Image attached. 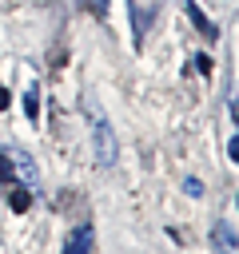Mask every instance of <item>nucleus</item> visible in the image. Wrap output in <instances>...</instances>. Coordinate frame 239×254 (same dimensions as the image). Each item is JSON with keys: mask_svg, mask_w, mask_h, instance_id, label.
Masks as SVG:
<instances>
[{"mask_svg": "<svg viewBox=\"0 0 239 254\" xmlns=\"http://www.w3.org/2000/svg\"><path fill=\"white\" fill-rule=\"evenodd\" d=\"M64 254H96V226L92 222H76L64 238Z\"/></svg>", "mask_w": 239, "mask_h": 254, "instance_id": "obj_2", "label": "nucleus"}, {"mask_svg": "<svg viewBox=\"0 0 239 254\" xmlns=\"http://www.w3.org/2000/svg\"><path fill=\"white\" fill-rule=\"evenodd\" d=\"M84 111L92 115V139H96V159H100V167H112V163H116V135H112V127H108V119H104L100 103L84 99Z\"/></svg>", "mask_w": 239, "mask_h": 254, "instance_id": "obj_1", "label": "nucleus"}, {"mask_svg": "<svg viewBox=\"0 0 239 254\" xmlns=\"http://www.w3.org/2000/svg\"><path fill=\"white\" fill-rule=\"evenodd\" d=\"M88 4H92V8H96V12H100V16H104V12H108V0H88Z\"/></svg>", "mask_w": 239, "mask_h": 254, "instance_id": "obj_11", "label": "nucleus"}, {"mask_svg": "<svg viewBox=\"0 0 239 254\" xmlns=\"http://www.w3.org/2000/svg\"><path fill=\"white\" fill-rule=\"evenodd\" d=\"M187 16H191V24L199 28V36H203V40H219V28H215V24L203 16V8H199L195 0H187Z\"/></svg>", "mask_w": 239, "mask_h": 254, "instance_id": "obj_4", "label": "nucleus"}, {"mask_svg": "<svg viewBox=\"0 0 239 254\" xmlns=\"http://www.w3.org/2000/svg\"><path fill=\"white\" fill-rule=\"evenodd\" d=\"M211 246H215L219 254H235V226H231L227 218H219V222L211 226Z\"/></svg>", "mask_w": 239, "mask_h": 254, "instance_id": "obj_3", "label": "nucleus"}, {"mask_svg": "<svg viewBox=\"0 0 239 254\" xmlns=\"http://www.w3.org/2000/svg\"><path fill=\"white\" fill-rule=\"evenodd\" d=\"M16 179V163H12V155H0V183H12Z\"/></svg>", "mask_w": 239, "mask_h": 254, "instance_id": "obj_7", "label": "nucleus"}, {"mask_svg": "<svg viewBox=\"0 0 239 254\" xmlns=\"http://www.w3.org/2000/svg\"><path fill=\"white\" fill-rule=\"evenodd\" d=\"M183 190H187L191 198H199V194H203V183H199V179H187V183H183Z\"/></svg>", "mask_w": 239, "mask_h": 254, "instance_id": "obj_8", "label": "nucleus"}, {"mask_svg": "<svg viewBox=\"0 0 239 254\" xmlns=\"http://www.w3.org/2000/svg\"><path fill=\"white\" fill-rule=\"evenodd\" d=\"M8 206H12L16 214H20V210H28V206H32V190H28V187H16V190H12V198H8Z\"/></svg>", "mask_w": 239, "mask_h": 254, "instance_id": "obj_6", "label": "nucleus"}, {"mask_svg": "<svg viewBox=\"0 0 239 254\" xmlns=\"http://www.w3.org/2000/svg\"><path fill=\"white\" fill-rule=\"evenodd\" d=\"M195 67H199V75H211V60L207 56H195Z\"/></svg>", "mask_w": 239, "mask_h": 254, "instance_id": "obj_9", "label": "nucleus"}, {"mask_svg": "<svg viewBox=\"0 0 239 254\" xmlns=\"http://www.w3.org/2000/svg\"><path fill=\"white\" fill-rule=\"evenodd\" d=\"M8 103H12V95H8V87L0 83V111H8Z\"/></svg>", "mask_w": 239, "mask_h": 254, "instance_id": "obj_10", "label": "nucleus"}, {"mask_svg": "<svg viewBox=\"0 0 239 254\" xmlns=\"http://www.w3.org/2000/svg\"><path fill=\"white\" fill-rule=\"evenodd\" d=\"M24 115H28L32 123H36V115H40V87H36V83L24 91Z\"/></svg>", "mask_w": 239, "mask_h": 254, "instance_id": "obj_5", "label": "nucleus"}]
</instances>
